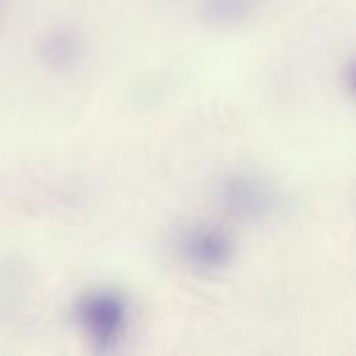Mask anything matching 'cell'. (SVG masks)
<instances>
[{
  "label": "cell",
  "mask_w": 356,
  "mask_h": 356,
  "mask_svg": "<svg viewBox=\"0 0 356 356\" xmlns=\"http://www.w3.org/2000/svg\"><path fill=\"white\" fill-rule=\"evenodd\" d=\"M75 317L95 346L111 349L127 334L129 306L124 296L113 289H95L78 300Z\"/></svg>",
  "instance_id": "obj_1"
},
{
  "label": "cell",
  "mask_w": 356,
  "mask_h": 356,
  "mask_svg": "<svg viewBox=\"0 0 356 356\" xmlns=\"http://www.w3.org/2000/svg\"><path fill=\"white\" fill-rule=\"evenodd\" d=\"M217 199L228 214L248 222L264 221L280 207L277 191L264 179L246 172L221 178L217 185Z\"/></svg>",
  "instance_id": "obj_2"
},
{
  "label": "cell",
  "mask_w": 356,
  "mask_h": 356,
  "mask_svg": "<svg viewBox=\"0 0 356 356\" xmlns=\"http://www.w3.org/2000/svg\"><path fill=\"white\" fill-rule=\"evenodd\" d=\"M182 259L202 271L227 267L234 256V242L220 227L200 224L188 228L178 241Z\"/></svg>",
  "instance_id": "obj_3"
},
{
  "label": "cell",
  "mask_w": 356,
  "mask_h": 356,
  "mask_svg": "<svg viewBox=\"0 0 356 356\" xmlns=\"http://www.w3.org/2000/svg\"><path fill=\"white\" fill-rule=\"evenodd\" d=\"M39 54L43 61L57 70L74 67L81 57L78 36L65 28L47 31L39 40Z\"/></svg>",
  "instance_id": "obj_4"
},
{
  "label": "cell",
  "mask_w": 356,
  "mask_h": 356,
  "mask_svg": "<svg viewBox=\"0 0 356 356\" xmlns=\"http://www.w3.org/2000/svg\"><path fill=\"white\" fill-rule=\"evenodd\" d=\"M256 0H203V15L214 24L229 25L245 19L254 8Z\"/></svg>",
  "instance_id": "obj_5"
}]
</instances>
